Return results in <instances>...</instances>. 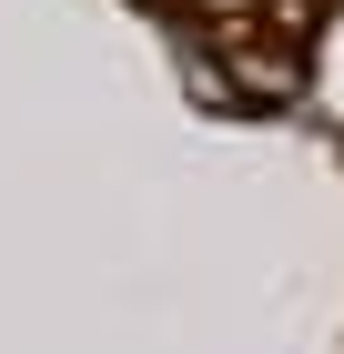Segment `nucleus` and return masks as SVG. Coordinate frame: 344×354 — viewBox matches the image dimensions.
I'll return each instance as SVG.
<instances>
[{
    "instance_id": "obj_1",
    "label": "nucleus",
    "mask_w": 344,
    "mask_h": 354,
    "mask_svg": "<svg viewBox=\"0 0 344 354\" xmlns=\"http://www.w3.org/2000/svg\"><path fill=\"white\" fill-rule=\"evenodd\" d=\"M192 10H203L223 41H243V30H264V21H273V0H192Z\"/></svg>"
}]
</instances>
